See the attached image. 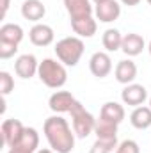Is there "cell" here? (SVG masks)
<instances>
[{
  "instance_id": "obj_9",
  "label": "cell",
  "mask_w": 151,
  "mask_h": 153,
  "mask_svg": "<svg viewBox=\"0 0 151 153\" xmlns=\"http://www.w3.org/2000/svg\"><path fill=\"white\" fill-rule=\"evenodd\" d=\"M38 70H39V62L38 59L32 55V53H23L16 59L14 62V71L20 78H32L34 75H38Z\"/></svg>"
},
{
  "instance_id": "obj_23",
  "label": "cell",
  "mask_w": 151,
  "mask_h": 153,
  "mask_svg": "<svg viewBox=\"0 0 151 153\" xmlns=\"http://www.w3.org/2000/svg\"><path fill=\"white\" fill-rule=\"evenodd\" d=\"M14 89V78L7 71H0V93L2 96H7Z\"/></svg>"
},
{
  "instance_id": "obj_5",
  "label": "cell",
  "mask_w": 151,
  "mask_h": 153,
  "mask_svg": "<svg viewBox=\"0 0 151 153\" xmlns=\"http://www.w3.org/2000/svg\"><path fill=\"white\" fill-rule=\"evenodd\" d=\"M121 100H123L124 105H130L133 109L141 107L148 100V89L142 84H128L121 91Z\"/></svg>"
},
{
  "instance_id": "obj_32",
  "label": "cell",
  "mask_w": 151,
  "mask_h": 153,
  "mask_svg": "<svg viewBox=\"0 0 151 153\" xmlns=\"http://www.w3.org/2000/svg\"><path fill=\"white\" fill-rule=\"evenodd\" d=\"M146 2H148V4H150V5H151V0H146Z\"/></svg>"
},
{
  "instance_id": "obj_16",
  "label": "cell",
  "mask_w": 151,
  "mask_h": 153,
  "mask_svg": "<svg viewBox=\"0 0 151 153\" xmlns=\"http://www.w3.org/2000/svg\"><path fill=\"white\" fill-rule=\"evenodd\" d=\"M64 7L71 20L82 18V16H93V5L91 0H64Z\"/></svg>"
},
{
  "instance_id": "obj_33",
  "label": "cell",
  "mask_w": 151,
  "mask_h": 153,
  "mask_svg": "<svg viewBox=\"0 0 151 153\" xmlns=\"http://www.w3.org/2000/svg\"><path fill=\"white\" fill-rule=\"evenodd\" d=\"M150 107H151V96H150Z\"/></svg>"
},
{
  "instance_id": "obj_1",
  "label": "cell",
  "mask_w": 151,
  "mask_h": 153,
  "mask_svg": "<svg viewBox=\"0 0 151 153\" xmlns=\"http://www.w3.org/2000/svg\"><path fill=\"white\" fill-rule=\"evenodd\" d=\"M43 134L50 148L57 153H71L75 148V132L62 116H50L43 125Z\"/></svg>"
},
{
  "instance_id": "obj_15",
  "label": "cell",
  "mask_w": 151,
  "mask_h": 153,
  "mask_svg": "<svg viewBox=\"0 0 151 153\" xmlns=\"http://www.w3.org/2000/svg\"><path fill=\"white\" fill-rule=\"evenodd\" d=\"M146 48V43L144 38L141 34H135V32H130L126 36H123V45H121V50L128 55V57H135L139 53H142V50Z\"/></svg>"
},
{
  "instance_id": "obj_13",
  "label": "cell",
  "mask_w": 151,
  "mask_h": 153,
  "mask_svg": "<svg viewBox=\"0 0 151 153\" xmlns=\"http://www.w3.org/2000/svg\"><path fill=\"white\" fill-rule=\"evenodd\" d=\"M71 29L78 38H93L98 30V23L93 16H82L71 20Z\"/></svg>"
},
{
  "instance_id": "obj_11",
  "label": "cell",
  "mask_w": 151,
  "mask_h": 153,
  "mask_svg": "<svg viewBox=\"0 0 151 153\" xmlns=\"http://www.w3.org/2000/svg\"><path fill=\"white\" fill-rule=\"evenodd\" d=\"M29 38H30V43L36 45V46H48L53 43L55 39V32L50 25L46 23H36L30 32H29Z\"/></svg>"
},
{
  "instance_id": "obj_18",
  "label": "cell",
  "mask_w": 151,
  "mask_h": 153,
  "mask_svg": "<svg viewBox=\"0 0 151 153\" xmlns=\"http://www.w3.org/2000/svg\"><path fill=\"white\" fill-rule=\"evenodd\" d=\"M130 123L133 128L137 130H146L151 126V107L146 105H141V107H135L133 112L130 114Z\"/></svg>"
},
{
  "instance_id": "obj_7",
  "label": "cell",
  "mask_w": 151,
  "mask_h": 153,
  "mask_svg": "<svg viewBox=\"0 0 151 153\" xmlns=\"http://www.w3.org/2000/svg\"><path fill=\"white\" fill-rule=\"evenodd\" d=\"M75 103H76V98L70 93V91H55V93L50 96V100H48L50 111H53V112H57V114L70 112Z\"/></svg>"
},
{
  "instance_id": "obj_2",
  "label": "cell",
  "mask_w": 151,
  "mask_h": 153,
  "mask_svg": "<svg viewBox=\"0 0 151 153\" xmlns=\"http://www.w3.org/2000/svg\"><path fill=\"white\" fill-rule=\"evenodd\" d=\"M38 76L39 80L50 89H61L68 82L66 66L61 61H55V59H43L39 62Z\"/></svg>"
},
{
  "instance_id": "obj_3",
  "label": "cell",
  "mask_w": 151,
  "mask_h": 153,
  "mask_svg": "<svg viewBox=\"0 0 151 153\" xmlns=\"http://www.w3.org/2000/svg\"><path fill=\"white\" fill-rule=\"evenodd\" d=\"M84 41L78 36H68V38H62L61 41H57L55 45V55L57 59L64 64V66H76L84 55Z\"/></svg>"
},
{
  "instance_id": "obj_6",
  "label": "cell",
  "mask_w": 151,
  "mask_h": 153,
  "mask_svg": "<svg viewBox=\"0 0 151 153\" xmlns=\"http://www.w3.org/2000/svg\"><path fill=\"white\" fill-rule=\"evenodd\" d=\"M89 70L98 78H105L112 71V59L107 52H94L89 59Z\"/></svg>"
},
{
  "instance_id": "obj_29",
  "label": "cell",
  "mask_w": 151,
  "mask_h": 153,
  "mask_svg": "<svg viewBox=\"0 0 151 153\" xmlns=\"http://www.w3.org/2000/svg\"><path fill=\"white\" fill-rule=\"evenodd\" d=\"M36 153H57V152H53V150H48V148H44V150H38Z\"/></svg>"
},
{
  "instance_id": "obj_24",
  "label": "cell",
  "mask_w": 151,
  "mask_h": 153,
  "mask_svg": "<svg viewBox=\"0 0 151 153\" xmlns=\"http://www.w3.org/2000/svg\"><path fill=\"white\" fill-rule=\"evenodd\" d=\"M115 153H141V148H139V144L133 139H126L121 144H117Z\"/></svg>"
},
{
  "instance_id": "obj_8",
  "label": "cell",
  "mask_w": 151,
  "mask_h": 153,
  "mask_svg": "<svg viewBox=\"0 0 151 153\" xmlns=\"http://www.w3.org/2000/svg\"><path fill=\"white\" fill-rule=\"evenodd\" d=\"M25 132V126L20 119H5L2 123V139H4V144L7 148H11L13 144H16L20 141V137L23 135Z\"/></svg>"
},
{
  "instance_id": "obj_30",
  "label": "cell",
  "mask_w": 151,
  "mask_h": 153,
  "mask_svg": "<svg viewBox=\"0 0 151 153\" xmlns=\"http://www.w3.org/2000/svg\"><path fill=\"white\" fill-rule=\"evenodd\" d=\"M94 2V5H98V4H103V2H107V0H93Z\"/></svg>"
},
{
  "instance_id": "obj_14",
  "label": "cell",
  "mask_w": 151,
  "mask_h": 153,
  "mask_svg": "<svg viewBox=\"0 0 151 153\" xmlns=\"http://www.w3.org/2000/svg\"><path fill=\"white\" fill-rule=\"evenodd\" d=\"M46 14V7L41 0H25L21 4V16L29 22L39 23Z\"/></svg>"
},
{
  "instance_id": "obj_26",
  "label": "cell",
  "mask_w": 151,
  "mask_h": 153,
  "mask_svg": "<svg viewBox=\"0 0 151 153\" xmlns=\"http://www.w3.org/2000/svg\"><path fill=\"white\" fill-rule=\"evenodd\" d=\"M7 153H36V152L30 150V148H27V146H23V144H20V143H16V144H13L9 148Z\"/></svg>"
},
{
  "instance_id": "obj_10",
  "label": "cell",
  "mask_w": 151,
  "mask_h": 153,
  "mask_svg": "<svg viewBox=\"0 0 151 153\" xmlns=\"http://www.w3.org/2000/svg\"><path fill=\"white\" fill-rule=\"evenodd\" d=\"M94 14L96 20H100L101 23H112L121 16V5L117 0H107L94 7Z\"/></svg>"
},
{
  "instance_id": "obj_21",
  "label": "cell",
  "mask_w": 151,
  "mask_h": 153,
  "mask_svg": "<svg viewBox=\"0 0 151 153\" xmlns=\"http://www.w3.org/2000/svg\"><path fill=\"white\" fill-rule=\"evenodd\" d=\"M101 43H103V48L107 52H117L121 50V45H123V36L117 29H107L103 32V38H101Z\"/></svg>"
},
{
  "instance_id": "obj_17",
  "label": "cell",
  "mask_w": 151,
  "mask_h": 153,
  "mask_svg": "<svg viewBox=\"0 0 151 153\" xmlns=\"http://www.w3.org/2000/svg\"><path fill=\"white\" fill-rule=\"evenodd\" d=\"M117 126L112 121L109 119H96V125H94V134H96V139H107V141H117Z\"/></svg>"
},
{
  "instance_id": "obj_20",
  "label": "cell",
  "mask_w": 151,
  "mask_h": 153,
  "mask_svg": "<svg viewBox=\"0 0 151 153\" xmlns=\"http://www.w3.org/2000/svg\"><path fill=\"white\" fill-rule=\"evenodd\" d=\"M23 29L18 23H4L0 27V41L5 43H13V45H20L23 41Z\"/></svg>"
},
{
  "instance_id": "obj_4",
  "label": "cell",
  "mask_w": 151,
  "mask_h": 153,
  "mask_svg": "<svg viewBox=\"0 0 151 153\" xmlns=\"http://www.w3.org/2000/svg\"><path fill=\"white\" fill-rule=\"evenodd\" d=\"M70 114H71V125H73V132H75L76 137L85 139L91 134H94L96 119H94V116L91 114L89 111H85V107L78 100L73 105V109L70 111Z\"/></svg>"
},
{
  "instance_id": "obj_22",
  "label": "cell",
  "mask_w": 151,
  "mask_h": 153,
  "mask_svg": "<svg viewBox=\"0 0 151 153\" xmlns=\"http://www.w3.org/2000/svg\"><path fill=\"white\" fill-rule=\"evenodd\" d=\"M117 148V141H107V139H96L91 146L89 153H112Z\"/></svg>"
},
{
  "instance_id": "obj_25",
  "label": "cell",
  "mask_w": 151,
  "mask_h": 153,
  "mask_svg": "<svg viewBox=\"0 0 151 153\" xmlns=\"http://www.w3.org/2000/svg\"><path fill=\"white\" fill-rule=\"evenodd\" d=\"M16 52H18V45L0 41V59H4V61H5V59H11Z\"/></svg>"
},
{
  "instance_id": "obj_31",
  "label": "cell",
  "mask_w": 151,
  "mask_h": 153,
  "mask_svg": "<svg viewBox=\"0 0 151 153\" xmlns=\"http://www.w3.org/2000/svg\"><path fill=\"white\" fill-rule=\"evenodd\" d=\"M148 50H150V55H151V41H150V45H148Z\"/></svg>"
},
{
  "instance_id": "obj_27",
  "label": "cell",
  "mask_w": 151,
  "mask_h": 153,
  "mask_svg": "<svg viewBox=\"0 0 151 153\" xmlns=\"http://www.w3.org/2000/svg\"><path fill=\"white\" fill-rule=\"evenodd\" d=\"M9 4H11V0H2V16H5V14H7Z\"/></svg>"
},
{
  "instance_id": "obj_19",
  "label": "cell",
  "mask_w": 151,
  "mask_h": 153,
  "mask_svg": "<svg viewBox=\"0 0 151 153\" xmlns=\"http://www.w3.org/2000/svg\"><path fill=\"white\" fill-rule=\"evenodd\" d=\"M124 116H126L124 107L121 103H117V102H107V103H103L101 112H100V117L109 119V121H112L115 125H121L123 119H124Z\"/></svg>"
},
{
  "instance_id": "obj_12",
  "label": "cell",
  "mask_w": 151,
  "mask_h": 153,
  "mask_svg": "<svg viewBox=\"0 0 151 153\" xmlns=\"http://www.w3.org/2000/svg\"><path fill=\"white\" fill-rule=\"evenodd\" d=\"M114 75L115 80L123 85H128V84H133V80L137 78V64L130 59H124V61H119L115 64V70H114Z\"/></svg>"
},
{
  "instance_id": "obj_28",
  "label": "cell",
  "mask_w": 151,
  "mask_h": 153,
  "mask_svg": "<svg viewBox=\"0 0 151 153\" xmlns=\"http://www.w3.org/2000/svg\"><path fill=\"white\" fill-rule=\"evenodd\" d=\"M119 2L124 4V5H128V7H133V5H139L141 0H119Z\"/></svg>"
}]
</instances>
